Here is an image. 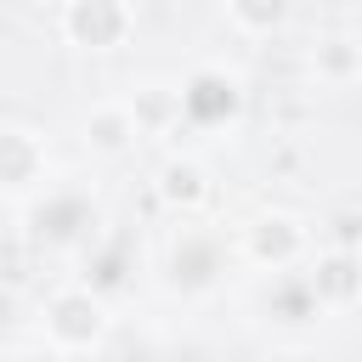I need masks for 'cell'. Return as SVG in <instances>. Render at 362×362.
<instances>
[{
	"instance_id": "2",
	"label": "cell",
	"mask_w": 362,
	"mask_h": 362,
	"mask_svg": "<svg viewBox=\"0 0 362 362\" xmlns=\"http://www.w3.org/2000/svg\"><path fill=\"white\" fill-rule=\"evenodd\" d=\"M62 28L79 45H119V34L130 28V11L124 6H68L62 11Z\"/></svg>"
},
{
	"instance_id": "1",
	"label": "cell",
	"mask_w": 362,
	"mask_h": 362,
	"mask_svg": "<svg viewBox=\"0 0 362 362\" xmlns=\"http://www.w3.org/2000/svg\"><path fill=\"white\" fill-rule=\"evenodd\" d=\"M45 328H51V339H62V345H90L96 334H102V305L90 300V294H57L51 300V311H45Z\"/></svg>"
},
{
	"instance_id": "3",
	"label": "cell",
	"mask_w": 362,
	"mask_h": 362,
	"mask_svg": "<svg viewBox=\"0 0 362 362\" xmlns=\"http://www.w3.org/2000/svg\"><path fill=\"white\" fill-rule=\"evenodd\" d=\"M198 181H204L198 164H170V170H164V192H170V198H198V192H204Z\"/></svg>"
}]
</instances>
